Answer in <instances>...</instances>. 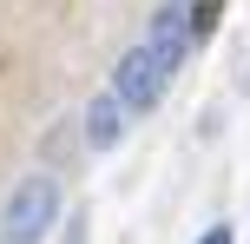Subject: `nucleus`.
Returning a JSON list of instances; mask_svg holds the SVG:
<instances>
[{
    "label": "nucleus",
    "instance_id": "obj_1",
    "mask_svg": "<svg viewBox=\"0 0 250 244\" xmlns=\"http://www.w3.org/2000/svg\"><path fill=\"white\" fill-rule=\"evenodd\" d=\"M60 178L53 172H26L20 185L7 192V205H0V238L7 244H40L53 231V218H60Z\"/></svg>",
    "mask_w": 250,
    "mask_h": 244
},
{
    "label": "nucleus",
    "instance_id": "obj_2",
    "mask_svg": "<svg viewBox=\"0 0 250 244\" xmlns=\"http://www.w3.org/2000/svg\"><path fill=\"white\" fill-rule=\"evenodd\" d=\"M211 20V7H191V0H158V13H151V26H145V46L158 53V66L165 73H178V66L191 60V46H198V26Z\"/></svg>",
    "mask_w": 250,
    "mask_h": 244
},
{
    "label": "nucleus",
    "instance_id": "obj_3",
    "mask_svg": "<svg viewBox=\"0 0 250 244\" xmlns=\"http://www.w3.org/2000/svg\"><path fill=\"white\" fill-rule=\"evenodd\" d=\"M165 86H171V73L158 66V53L151 46H125L119 60H112V99L125 106V112H151V106L165 99Z\"/></svg>",
    "mask_w": 250,
    "mask_h": 244
},
{
    "label": "nucleus",
    "instance_id": "obj_4",
    "mask_svg": "<svg viewBox=\"0 0 250 244\" xmlns=\"http://www.w3.org/2000/svg\"><path fill=\"white\" fill-rule=\"evenodd\" d=\"M125 119H132V112H125L112 92L86 99V145H92V152H119V145H125Z\"/></svg>",
    "mask_w": 250,
    "mask_h": 244
},
{
    "label": "nucleus",
    "instance_id": "obj_5",
    "mask_svg": "<svg viewBox=\"0 0 250 244\" xmlns=\"http://www.w3.org/2000/svg\"><path fill=\"white\" fill-rule=\"evenodd\" d=\"M198 244H237V231H230V224H211V231H204Z\"/></svg>",
    "mask_w": 250,
    "mask_h": 244
},
{
    "label": "nucleus",
    "instance_id": "obj_6",
    "mask_svg": "<svg viewBox=\"0 0 250 244\" xmlns=\"http://www.w3.org/2000/svg\"><path fill=\"white\" fill-rule=\"evenodd\" d=\"M66 244H86V218H73V231H66Z\"/></svg>",
    "mask_w": 250,
    "mask_h": 244
},
{
    "label": "nucleus",
    "instance_id": "obj_7",
    "mask_svg": "<svg viewBox=\"0 0 250 244\" xmlns=\"http://www.w3.org/2000/svg\"><path fill=\"white\" fill-rule=\"evenodd\" d=\"M0 244H7V238H0Z\"/></svg>",
    "mask_w": 250,
    "mask_h": 244
}]
</instances>
